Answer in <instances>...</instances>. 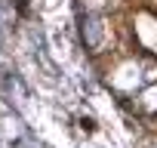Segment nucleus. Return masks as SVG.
I'll use <instances>...</instances> for the list:
<instances>
[{
    "mask_svg": "<svg viewBox=\"0 0 157 148\" xmlns=\"http://www.w3.org/2000/svg\"><path fill=\"white\" fill-rule=\"evenodd\" d=\"M83 40H86L90 49H99V46H102V40H105V25H102L99 16H86V19H83Z\"/></svg>",
    "mask_w": 157,
    "mask_h": 148,
    "instance_id": "1",
    "label": "nucleus"
},
{
    "mask_svg": "<svg viewBox=\"0 0 157 148\" xmlns=\"http://www.w3.org/2000/svg\"><path fill=\"white\" fill-rule=\"evenodd\" d=\"M10 3H13V0H10ZM25 3H28V0H16V6H19V10H25Z\"/></svg>",
    "mask_w": 157,
    "mask_h": 148,
    "instance_id": "2",
    "label": "nucleus"
}]
</instances>
